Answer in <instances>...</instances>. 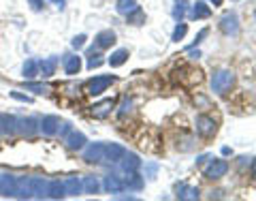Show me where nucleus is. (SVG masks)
<instances>
[{
    "label": "nucleus",
    "mask_w": 256,
    "mask_h": 201,
    "mask_svg": "<svg viewBox=\"0 0 256 201\" xmlns=\"http://www.w3.org/2000/svg\"><path fill=\"white\" fill-rule=\"evenodd\" d=\"M252 171H254V176H256V163H254V169Z\"/></svg>",
    "instance_id": "12"
},
{
    "label": "nucleus",
    "mask_w": 256,
    "mask_h": 201,
    "mask_svg": "<svg viewBox=\"0 0 256 201\" xmlns=\"http://www.w3.org/2000/svg\"><path fill=\"white\" fill-rule=\"evenodd\" d=\"M226 169H229V165H226L224 161H218L216 165H212V167L207 169V176H212V178H218V176H222Z\"/></svg>",
    "instance_id": "2"
},
{
    "label": "nucleus",
    "mask_w": 256,
    "mask_h": 201,
    "mask_svg": "<svg viewBox=\"0 0 256 201\" xmlns=\"http://www.w3.org/2000/svg\"><path fill=\"white\" fill-rule=\"evenodd\" d=\"M113 43V32H103L101 37H98V45L101 47H107Z\"/></svg>",
    "instance_id": "5"
},
{
    "label": "nucleus",
    "mask_w": 256,
    "mask_h": 201,
    "mask_svg": "<svg viewBox=\"0 0 256 201\" xmlns=\"http://www.w3.org/2000/svg\"><path fill=\"white\" fill-rule=\"evenodd\" d=\"M184 32H186V26L177 28V30H175V39H182V37H184Z\"/></svg>",
    "instance_id": "10"
},
{
    "label": "nucleus",
    "mask_w": 256,
    "mask_h": 201,
    "mask_svg": "<svg viewBox=\"0 0 256 201\" xmlns=\"http://www.w3.org/2000/svg\"><path fill=\"white\" fill-rule=\"evenodd\" d=\"M231 84H233V75L226 73V71H224V73H218L216 77H213V90H216V92H224Z\"/></svg>",
    "instance_id": "1"
},
{
    "label": "nucleus",
    "mask_w": 256,
    "mask_h": 201,
    "mask_svg": "<svg viewBox=\"0 0 256 201\" xmlns=\"http://www.w3.org/2000/svg\"><path fill=\"white\" fill-rule=\"evenodd\" d=\"M199 131L203 135H209L216 131V126H213V120H209V118H199Z\"/></svg>",
    "instance_id": "3"
},
{
    "label": "nucleus",
    "mask_w": 256,
    "mask_h": 201,
    "mask_svg": "<svg viewBox=\"0 0 256 201\" xmlns=\"http://www.w3.org/2000/svg\"><path fill=\"white\" fill-rule=\"evenodd\" d=\"M81 141H84V137H81V135H73V137H71V146H73V148H79Z\"/></svg>",
    "instance_id": "9"
},
{
    "label": "nucleus",
    "mask_w": 256,
    "mask_h": 201,
    "mask_svg": "<svg viewBox=\"0 0 256 201\" xmlns=\"http://www.w3.org/2000/svg\"><path fill=\"white\" fill-rule=\"evenodd\" d=\"M66 71H68V73L79 71V58H68V60H66Z\"/></svg>",
    "instance_id": "6"
},
{
    "label": "nucleus",
    "mask_w": 256,
    "mask_h": 201,
    "mask_svg": "<svg viewBox=\"0 0 256 201\" xmlns=\"http://www.w3.org/2000/svg\"><path fill=\"white\" fill-rule=\"evenodd\" d=\"M194 15L196 17H205V15H209V9H205V4H196V11H194Z\"/></svg>",
    "instance_id": "8"
},
{
    "label": "nucleus",
    "mask_w": 256,
    "mask_h": 201,
    "mask_svg": "<svg viewBox=\"0 0 256 201\" xmlns=\"http://www.w3.org/2000/svg\"><path fill=\"white\" fill-rule=\"evenodd\" d=\"M124 58H126V51L122 50V51H118V54L113 56V60H111V64H113V67H118V64H122V62H124Z\"/></svg>",
    "instance_id": "7"
},
{
    "label": "nucleus",
    "mask_w": 256,
    "mask_h": 201,
    "mask_svg": "<svg viewBox=\"0 0 256 201\" xmlns=\"http://www.w3.org/2000/svg\"><path fill=\"white\" fill-rule=\"evenodd\" d=\"M213 2H216V4H220V2H222V0H213Z\"/></svg>",
    "instance_id": "11"
},
{
    "label": "nucleus",
    "mask_w": 256,
    "mask_h": 201,
    "mask_svg": "<svg viewBox=\"0 0 256 201\" xmlns=\"http://www.w3.org/2000/svg\"><path fill=\"white\" fill-rule=\"evenodd\" d=\"M109 84H111V77H101V79L92 81V84H90V90H92V94H98V92H103V88L109 86Z\"/></svg>",
    "instance_id": "4"
}]
</instances>
